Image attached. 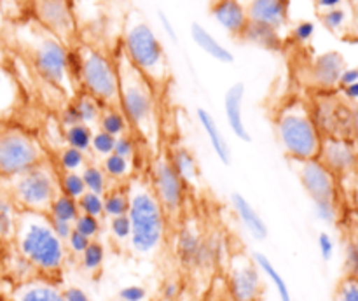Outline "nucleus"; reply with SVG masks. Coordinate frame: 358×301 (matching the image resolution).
<instances>
[{"mask_svg": "<svg viewBox=\"0 0 358 301\" xmlns=\"http://www.w3.org/2000/svg\"><path fill=\"white\" fill-rule=\"evenodd\" d=\"M27 52L31 59V65L38 72V76L56 88H69L72 83L66 72V56L69 46L59 41L52 34L41 27L38 23H31L27 27Z\"/></svg>", "mask_w": 358, "mask_h": 301, "instance_id": "nucleus-8", "label": "nucleus"}, {"mask_svg": "<svg viewBox=\"0 0 358 301\" xmlns=\"http://www.w3.org/2000/svg\"><path fill=\"white\" fill-rule=\"evenodd\" d=\"M320 21L329 31H339L346 24V10L343 7L320 13Z\"/></svg>", "mask_w": 358, "mask_h": 301, "instance_id": "nucleus-42", "label": "nucleus"}, {"mask_svg": "<svg viewBox=\"0 0 358 301\" xmlns=\"http://www.w3.org/2000/svg\"><path fill=\"white\" fill-rule=\"evenodd\" d=\"M252 258H254L255 265H257V268L261 270V273H264V275L269 279V282L273 284L276 294H278V300L280 301H292V294H290L289 284H287V280L283 279L282 273L278 272V268L273 265L271 259H269L266 254H261V252H255Z\"/></svg>", "mask_w": 358, "mask_h": 301, "instance_id": "nucleus-27", "label": "nucleus"}, {"mask_svg": "<svg viewBox=\"0 0 358 301\" xmlns=\"http://www.w3.org/2000/svg\"><path fill=\"white\" fill-rule=\"evenodd\" d=\"M212 18L233 37L241 38L248 27L247 9H245L243 0H213L212 4Z\"/></svg>", "mask_w": 358, "mask_h": 301, "instance_id": "nucleus-19", "label": "nucleus"}, {"mask_svg": "<svg viewBox=\"0 0 358 301\" xmlns=\"http://www.w3.org/2000/svg\"><path fill=\"white\" fill-rule=\"evenodd\" d=\"M346 69L345 58L338 51H327L317 56L310 65V80L317 90L331 91L338 88L341 72Z\"/></svg>", "mask_w": 358, "mask_h": 301, "instance_id": "nucleus-17", "label": "nucleus"}, {"mask_svg": "<svg viewBox=\"0 0 358 301\" xmlns=\"http://www.w3.org/2000/svg\"><path fill=\"white\" fill-rule=\"evenodd\" d=\"M115 63L119 74L117 107L128 121L129 132L145 144L156 142L159 135V91L128 62L121 49L115 52Z\"/></svg>", "mask_w": 358, "mask_h": 301, "instance_id": "nucleus-1", "label": "nucleus"}, {"mask_svg": "<svg viewBox=\"0 0 358 301\" xmlns=\"http://www.w3.org/2000/svg\"><path fill=\"white\" fill-rule=\"evenodd\" d=\"M129 209V191L128 182L124 184H110L103 192V214L105 217L126 216Z\"/></svg>", "mask_w": 358, "mask_h": 301, "instance_id": "nucleus-26", "label": "nucleus"}, {"mask_svg": "<svg viewBox=\"0 0 358 301\" xmlns=\"http://www.w3.org/2000/svg\"><path fill=\"white\" fill-rule=\"evenodd\" d=\"M318 161L327 170H331L336 177H345L353 174L358 167V150L355 142L336 136H324L322 140Z\"/></svg>", "mask_w": 358, "mask_h": 301, "instance_id": "nucleus-14", "label": "nucleus"}, {"mask_svg": "<svg viewBox=\"0 0 358 301\" xmlns=\"http://www.w3.org/2000/svg\"><path fill=\"white\" fill-rule=\"evenodd\" d=\"M243 100L245 84L234 83L233 86L227 88L226 94H224V114H226V121L234 136L243 140V142H250V132H248L243 119Z\"/></svg>", "mask_w": 358, "mask_h": 301, "instance_id": "nucleus-20", "label": "nucleus"}, {"mask_svg": "<svg viewBox=\"0 0 358 301\" xmlns=\"http://www.w3.org/2000/svg\"><path fill=\"white\" fill-rule=\"evenodd\" d=\"M101 168H103L105 175L108 177L110 184H124L129 181L133 172L131 161L124 160L122 156H117L115 153L108 154L101 161Z\"/></svg>", "mask_w": 358, "mask_h": 301, "instance_id": "nucleus-31", "label": "nucleus"}, {"mask_svg": "<svg viewBox=\"0 0 358 301\" xmlns=\"http://www.w3.org/2000/svg\"><path fill=\"white\" fill-rule=\"evenodd\" d=\"M51 227L55 230V233L62 238L63 241H66V238L70 237V233L73 231V224L66 223V220H58V219H49Z\"/></svg>", "mask_w": 358, "mask_h": 301, "instance_id": "nucleus-52", "label": "nucleus"}, {"mask_svg": "<svg viewBox=\"0 0 358 301\" xmlns=\"http://www.w3.org/2000/svg\"><path fill=\"white\" fill-rule=\"evenodd\" d=\"M227 286L234 301H257L262 293L261 270L254 258L247 254H236L231 259Z\"/></svg>", "mask_w": 358, "mask_h": 301, "instance_id": "nucleus-12", "label": "nucleus"}, {"mask_svg": "<svg viewBox=\"0 0 358 301\" xmlns=\"http://www.w3.org/2000/svg\"><path fill=\"white\" fill-rule=\"evenodd\" d=\"M63 296H65V301H91L90 294L77 286L65 287L63 289Z\"/></svg>", "mask_w": 358, "mask_h": 301, "instance_id": "nucleus-53", "label": "nucleus"}, {"mask_svg": "<svg viewBox=\"0 0 358 301\" xmlns=\"http://www.w3.org/2000/svg\"><path fill=\"white\" fill-rule=\"evenodd\" d=\"M215 248L210 240L203 237L196 224H185L177 237V255L185 266H203L213 258Z\"/></svg>", "mask_w": 358, "mask_h": 301, "instance_id": "nucleus-15", "label": "nucleus"}, {"mask_svg": "<svg viewBox=\"0 0 358 301\" xmlns=\"http://www.w3.org/2000/svg\"><path fill=\"white\" fill-rule=\"evenodd\" d=\"M343 94H345L346 100H350V102L358 100V80L357 83L350 84V86L343 88Z\"/></svg>", "mask_w": 358, "mask_h": 301, "instance_id": "nucleus-58", "label": "nucleus"}, {"mask_svg": "<svg viewBox=\"0 0 358 301\" xmlns=\"http://www.w3.org/2000/svg\"><path fill=\"white\" fill-rule=\"evenodd\" d=\"M58 184L59 192L70 196V198L79 200L86 192V186L80 177V172H59Z\"/></svg>", "mask_w": 358, "mask_h": 301, "instance_id": "nucleus-37", "label": "nucleus"}, {"mask_svg": "<svg viewBox=\"0 0 358 301\" xmlns=\"http://www.w3.org/2000/svg\"><path fill=\"white\" fill-rule=\"evenodd\" d=\"M87 163L86 153L73 147L65 146L58 153V160H56V168L58 172H80L84 164Z\"/></svg>", "mask_w": 358, "mask_h": 301, "instance_id": "nucleus-36", "label": "nucleus"}, {"mask_svg": "<svg viewBox=\"0 0 358 301\" xmlns=\"http://www.w3.org/2000/svg\"><path fill=\"white\" fill-rule=\"evenodd\" d=\"M275 135L287 158L297 161L317 160L322 147L320 130L313 118V108L303 98H290L275 114Z\"/></svg>", "mask_w": 358, "mask_h": 301, "instance_id": "nucleus-4", "label": "nucleus"}, {"mask_svg": "<svg viewBox=\"0 0 358 301\" xmlns=\"http://www.w3.org/2000/svg\"><path fill=\"white\" fill-rule=\"evenodd\" d=\"M358 80V66H346L345 70L341 72V77H339V83H338V88H346L350 86V84L357 83Z\"/></svg>", "mask_w": 358, "mask_h": 301, "instance_id": "nucleus-54", "label": "nucleus"}, {"mask_svg": "<svg viewBox=\"0 0 358 301\" xmlns=\"http://www.w3.org/2000/svg\"><path fill=\"white\" fill-rule=\"evenodd\" d=\"M80 177H83L84 186H86V191L96 192V195H103L108 186H110V181L105 175L101 164L93 163V161H87L84 164L83 170H80Z\"/></svg>", "mask_w": 358, "mask_h": 301, "instance_id": "nucleus-33", "label": "nucleus"}, {"mask_svg": "<svg viewBox=\"0 0 358 301\" xmlns=\"http://www.w3.org/2000/svg\"><path fill=\"white\" fill-rule=\"evenodd\" d=\"M79 210L80 214H86V216L98 217V219H103V195H96V192L86 191L79 200Z\"/></svg>", "mask_w": 358, "mask_h": 301, "instance_id": "nucleus-38", "label": "nucleus"}, {"mask_svg": "<svg viewBox=\"0 0 358 301\" xmlns=\"http://www.w3.org/2000/svg\"><path fill=\"white\" fill-rule=\"evenodd\" d=\"M180 294V286L175 280H168L163 284V289H161V296L164 301H175V298Z\"/></svg>", "mask_w": 358, "mask_h": 301, "instance_id": "nucleus-55", "label": "nucleus"}, {"mask_svg": "<svg viewBox=\"0 0 358 301\" xmlns=\"http://www.w3.org/2000/svg\"><path fill=\"white\" fill-rule=\"evenodd\" d=\"M297 177L313 203L338 202V177L318 160L297 161Z\"/></svg>", "mask_w": 358, "mask_h": 301, "instance_id": "nucleus-13", "label": "nucleus"}, {"mask_svg": "<svg viewBox=\"0 0 358 301\" xmlns=\"http://www.w3.org/2000/svg\"><path fill=\"white\" fill-rule=\"evenodd\" d=\"M250 23L269 27L282 34L289 21V0H245Z\"/></svg>", "mask_w": 358, "mask_h": 301, "instance_id": "nucleus-16", "label": "nucleus"}, {"mask_svg": "<svg viewBox=\"0 0 358 301\" xmlns=\"http://www.w3.org/2000/svg\"><path fill=\"white\" fill-rule=\"evenodd\" d=\"M157 18H159V23L161 27H163L164 34H166L171 41H177V31H175V27L170 21V18H168L163 10H157Z\"/></svg>", "mask_w": 358, "mask_h": 301, "instance_id": "nucleus-56", "label": "nucleus"}, {"mask_svg": "<svg viewBox=\"0 0 358 301\" xmlns=\"http://www.w3.org/2000/svg\"><path fill=\"white\" fill-rule=\"evenodd\" d=\"M196 118H198L199 125H201L203 132H205L206 139H208V142H210V146H212L213 153H215L217 160H219L222 164H231V160H233L231 146H229V142H227L224 132L220 130L219 122L215 121V118H213V115L203 107H199L198 111H196Z\"/></svg>", "mask_w": 358, "mask_h": 301, "instance_id": "nucleus-23", "label": "nucleus"}, {"mask_svg": "<svg viewBox=\"0 0 358 301\" xmlns=\"http://www.w3.org/2000/svg\"><path fill=\"white\" fill-rule=\"evenodd\" d=\"M70 102H72V105L76 107L77 115H79V121L83 122V125L91 126L94 125V122H98L103 105H101L96 98L84 93V91H79V93H77Z\"/></svg>", "mask_w": 358, "mask_h": 301, "instance_id": "nucleus-30", "label": "nucleus"}, {"mask_svg": "<svg viewBox=\"0 0 358 301\" xmlns=\"http://www.w3.org/2000/svg\"><path fill=\"white\" fill-rule=\"evenodd\" d=\"M35 23L72 48L77 38V18L72 0H30Z\"/></svg>", "mask_w": 358, "mask_h": 301, "instance_id": "nucleus-10", "label": "nucleus"}, {"mask_svg": "<svg viewBox=\"0 0 358 301\" xmlns=\"http://www.w3.org/2000/svg\"><path fill=\"white\" fill-rule=\"evenodd\" d=\"M80 266H83L84 272L87 273H98L103 266L105 261V247L98 240H91L90 245L86 247V251L79 255Z\"/></svg>", "mask_w": 358, "mask_h": 301, "instance_id": "nucleus-35", "label": "nucleus"}, {"mask_svg": "<svg viewBox=\"0 0 358 301\" xmlns=\"http://www.w3.org/2000/svg\"><path fill=\"white\" fill-rule=\"evenodd\" d=\"M114 153L117 154V156H122L124 160L133 161V158H135L136 154V136L133 135L131 132L117 136V139H115Z\"/></svg>", "mask_w": 358, "mask_h": 301, "instance_id": "nucleus-43", "label": "nucleus"}, {"mask_svg": "<svg viewBox=\"0 0 358 301\" xmlns=\"http://www.w3.org/2000/svg\"><path fill=\"white\" fill-rule=\"evenodd\" d=\"M3 184H6V181H3V178L2 177H0V188H2V186Z\"/></svg>", "mask_w": 358, "mask_h": 301, "instance_id": "nucleus-60", "label": "nucleus"}, {"mask_svg": "<svg viewBox=\"0 0 358 301\" xmlns=\"http://www.w3.org/2000/svg\"><path fill=\"white\" fill-rule=\"evenodd\" d=\"M98 128L101 132L108 133V135L115 136V139L124 135V133H129L128 121H126L124 114L119 111L117 105H105L101 108L100 119H98Z\"/></svg>", "mask_w": 358, "mask_h": 301, "instance_id": "nucleus-28", "label": "nucleus"}, {"mask_svg": "<svg viewBox=\"0 0 358 301\" xmlns=\"http://www.w3.org/2000/svg\"><path fill=\"white\" fill-rule=\"evenodd\" d=\"M231 205H233L234 214H236L238 219L241 220L245 230H247L255 240L262 241L268 238L269 234L268 224H266V220L262 219L261 214L257 212V209H254V205H252L243 195H240V192H233V195H231Z\"/></svg>", "mask_w": 358, "mask_h": 301, "instance_id": "nucleus-21", "label": "nucleus"}, {"mask_svg": "<svg viewBox=\"0 0 358 301\" xmlns=\"http://www.w3.org/2000/svg\"><path fill=\"white\" fill-rule=\"evenodd\" d=\"M20 212L21 210L17 209L13 196L9 195V191L6 189V184H3L0 188V241L2 244H13Z\"/></svg>", "mask_w": 358, "mask_h": 301, "instance_id": "nucleus-25", "label": "nucleus"}, {"mask_svg": "<svg viewBox=\"0 0 358 301\" xmlns=\"http://www.w3.org/2000/svg\"><path fill=\"white\" fill-rule=\"evenodd\" d=\"M247 42H252V44H257L264 49H280L282 46V34L269 27H262V24L248 23L247 30H245L243 37Z\"/></svg>", "mask_w": 358, "mask_h": 301, "instance_id": "nucleus-29", "label": "nucleus"}, {"mask_svg": "<svg viewBox=\"0 0 358 301\" xmlns=\"http://www.w3.org/2000/svg\"><path fill=\"white\" fill-rule=\"evenodd\" d=\"M73 230L80 233L83 237L90 238V240H96L101 233V219L93 216H86L80 214L76 220H73Z\"/></svg>", "mask_w": 358, "mask_h": 301, "instance_id": "nucleus-39", "label": "nucleus"}, {"mask_svg": "<svg viewBox=\"0 0 358 301\" xmlns=\"http://www.w3.org/2000/svg\"><path fill=\"white\" fill-rule=\"evenodd\" d=\"M7 255H9V252H7V245L0 241V279H2V276L6 275Z\"/></svg>", "mask_w": 358, "mask_h": 301, "instance_id": "nucleus-59", "label": "nucleus"}, {"mask_svg": "<svg viewBox=\"0 0 358 301\" xmlns=\"http://www.w3.org/2000/svg\"><path fill=\"white\" fill-rule=\"evenodd\" d=\"M63 140H65V146L73 147V149H79L83 153H87L91 149V140H93V130L91 126L83 125H73L65 128L63 132Z\"/></svg>", "mask_w": 358, "mask_h": 301, "instance_id": "nucleus-34", "label": "nucleus"}, {"mask_svg": "<svg viewBox=\"0 0 358 301\" xmlns=\"http://www.w3.org/2000/svg\"><path fill=\"white\" fill-rule=\"evenodd\" d=\"M128 191L129 209L126 216L131 224L129 247L135 254L150 255L159 251L166 238L168 217L147 181H128Z\"/></svg>", "mask_w": 358, "mask_h": 301, "instance_id": "nucleus-5", "label": "nucleus"}, {"mask_svg": "<svg viewBox=\"0 0 358 301\" xmlns=\"http://www.w3.org/2000/svg\"><path fill=\"white\" fill-rule=\"evenodd\" d=\"M58 168L44 160L17 177L6 181V189L21 212L45 214L52 200L59 195Z\"/></svg>", "mask_w": 358, "mask_h": 301, "instance_id": "nucleus-7", "label": "nucleus"}, {"mask_svg": "<svg viewBox=\"0 0 358 301\" xmlns=\"http://www.w3.org/2000/svg\"><path fill=\"white\" fill-rule=\"evenodd\" d=\"M147 298V289L138 284L124 286L119 289V300L121 301H143Z\"/></svg>", "mask_w": 358, "mask_h": 301, "instance_id": "nucleus-49", "label": "nucleus"}, {"mask_svg": "<svg viewBox=\"0 0 358 301\" xmlns=\"http://www.w3.org/2000/svg\"><path fill=\"white\" fill-rule=\"evenodd\" d=\"M315 206V214L320 220L324 223H336L339 217V209H338V202H320V203H313Z\"/></svg>", "mask_w": 358, "mask_h": 301, "instance_id": "nucleus-46", "label": "nucleus"}, {"mask_svg": "<svg viewBox=\"0 0 358 301\" xmlns=\"http://www.w3.org/2000/svg\"><path fill=\"white\" fill-rule=\"evenodd\" d=\"M0 301H3V298H2V296H0Z\"/></svg>", "mask_w": 358, "mask_h": 301, "instance_id": "nucleus-61", "label": "nucleus"}, {"mask_svg": "<svg viewBox=\"0 0 358 301\" xmlns=\"http://www.w3.org/2000/svg\"><path fill=\"white\" fill-rule=\"evenodd\" d=\"M334 301H358V276L345 275L334 290Z\"/></svg>", "mask_w": 358, "mask_h": 301, "instance_id": "nucleus-40", "label": "nucleus"}, {"mask_svg": "<svg viewBox=\"0 0 358 301\" xmlns=\"http://www.w3.org/2000/svg\"><path fill=\"white\" fill-rule=\"evenodd\" d=\"M44 160L48 154L31 133L17 126H0V177L3 181L17 177Z\"/></svg>", "mask_w": 358, "mask_h": 301, "instance_id": "nucleus-9", "label": "nucleus"}, {"mask_svg": "<svg viewBox=\"0 0 358 301\" xmlns=\"http://www.w3.org/2000/svg\"><path fill=\"white\" fill-rule=\"evenodd\" d=\"M163 301H164V300H163Z\"/></svg>", "mask_w": 358, "mask_h": 301, "instance_id": "nucleus-63", "label": "nucleus"}, {"mask_svg": "<svg viewBox=\"0 0 358 301\" xmlns=\"http://www.w3.org/2000/svg\"><path fill=\"white\" fill-rule=\"evenodd\" d=\"M191 37L194 41V44L201 49L205 55H208L210 58L217 59L220 63H233L234 62V55L226 48L224 44H220L201 23L194 21L191 24Z\"/></svg>", "mask_w": 358, "mask_h": 301, "instance_id": "nucleus-24", "label": "nucleus"}, {"mask_svg": "<svg viewBox=\"0 0 358 301\" xmlns=\"http://www.w3.org/2000/svg\"><path fill=\"white\" fill-rule=\"evenodd\" d=\"M343 2H345V0H315V6H317V9L320 10V13H324V10H331V9H336V7H341Z\"/></svg>", "mask_w": 358, "mask_h": 301, "instance_id": "nucleus-57", "label": "nucleus"}, {"mask_svg": "<svg viewBox=\"0 0 358 301\" xmlns=\"http://www.w3.org/2000/svg\"><path fill=\"white\" fill-rule=\"evenodd\" d=\"M45 216H48L49 219L66 220V223L73 224V220L80 216L79 203H77L76 198H70V196L59 192V195L51 202Z\"/></svg>", "mask_w": 358, "mask_h": 301, "instance_id": "nucleus-32", "label": "nucleus"}, {"mask_svg": "<svg viewBox=\"0 0 358 301\" xmlns=\"http://www.w3.org/2000/svg\"><path fill=\"white\" fill-rule=\"evenodd\" d=\"M90 241H91L90 238L83 237V234L77 233V231L73 230L72 233H70V237L66 238V241H65L66 251H69V254L77 255V258H79V255L83 254L84 251H86V247L90 245Z\"/></svg>", "mask_w": 358, "mask_h": 301, "instance_id": "nucleus-48", "label": "nucleus"}, {"mask_svg": "<svg viewBox=\"0 0 358 301\" xmlns=\"http://www.w3.org/2000/svg\"><path fill=\"white\" fill-rule=\"evenodd\" d=\"M345 270L346 275L358 276V237H352L346 244Z\"/></svg>", "mask_w": 358, "mask_h": 301, "instance_id": "nucleus-45", "label": "nucleus"}, {"mask_svg": "<svg viewBox=\"0 0 358 301\" xmlns=\"http://www.w3.org/2000/svg\"><path fill=\"white\" fill-rule=\"evenodd\" d=\"M10 301H65V296L56 280L37 275L17 282L10 293Z\"/></svg>", "mask_w": 358, "mask_h": 301, "instance_id": "nucleus-18", "label": "nucleus"}, {"mask_svg": "<svg viewBox=\"0 0 358 301\" xmlns=\"http://www.w3.org/2000/svg\"><path fill=\"white\" fill-rule=\"evenodd\" d=\"M114 146H115V136H112V135H108V133L98 130V132L93 133V140H91L90 150H93L96 156L105 158V156H108V154L114 153Z\"/></svg>", "mask_w": 358, "mask_h": 301, "instance_id": "nucleus-41", "label": "nucleus"}, {"mask_svg": "<svg viewBox=\"0 0 358 301\" xmlns=\"http://www.w3.org/2000/svg\"><path fill=\"white\" fill-rule=\"evenodd\" d=\"M119 49L128 58V62L152 83L157 91L166 86L170 80L166 51L154 28L138 10H129L126 16Z\"/></svg>", "mask_w": 358, "mask_h": 301, "instance_id": "nucleus-3", "label": "nucleus"}, {"mask_svg": "<svg viewBox=\"0 0 358 301\" xmlns=\"http://www.w3.org/2000/svg\"><path fill=\"white\" fill-rule=\"evenodd\" d=\"M315 30H317V27H315L313 21H299L292 30L294 41L299 42V44H308L313 38Z\"/></svg>", "mask_w": 358, "mask_h": 301, "instance_id": "nucleus-47", "label": "nucleus"}, {"mask_svg": "<svg viewBox=\"0 0 358 301\" xmlns=\"http://www.w3.org/2000/svg\"><path fill=\"white\" fill-rule=\"evenodd\" d=\"M13 247L37 275L52 280L62 275L70 255L65 241L51 227L49 217L37 212H20Z\"/></svg>", "mask_w": 358, "mask_h": 301, "instance_id": "nucleus-2", "label": "nucleus"}, {"mask_svg": "<svg viewBox=\"0 0 358 301\" xmlns=\"http://www.w3.org/2000/svg\"><path fill=\"white\" fill-rule=\"evenodd\" d=\"M149 178L150 189H152L157 202L163 206L168 219L178 217V214L184 209L189 188L184 184V181L178 177L177 172L173 170V167H171L170 161H168L166 154H164V156H159L154 161L152 168H150Z\"/></svg>", "mask_w": 358, "mask_h": 301, "instance_id": "nucleus-11", "label": "nucleus"}, {"mask_svg": "<svg viewBox=\"0 0 358 301\" xmlns=\"http://www.w3.org/2000/svg\"><path fill=\"white\" fill-rule=\"evenodd\" d=\"M318 251H320L324 261H331L332 255H334V240L325 231L318 234Z\"/></svg>", "mask_w": 358, "mask_h": 301, "instance_id": "nucleus-50", "label": "nucleus"}, {"mask_svg": "<svg viewBox=\"0 0 358 301\" xmlns=\"http://www.w3.org/2000/svg\"><path fill=\"white\" fill-rule=\"evenodd\" d=\"M59 122H62L63 128H69V126H73V125H79V115H77V111L76 107L72 105V102H69V104L63 107V111L59 112Z\"/></svg>", "mask_w": 358, "mask_h": 301, "instance_id": "nucleus-51", "label": "nucleus"}, {"mask_svg": "<svg viewBox=\"0 0 358 301\" xmlns=\"http://www.w3.org/2000/svg\"><path fill=\"white\" fill-rule=\"evenodd\" d=\"M80 55L79 88L101 105H117L119 74L115 55L91 44H73Z\"/></svg>", "mask_w": 358, "mask_h": 301, "instance_id": "nucleus-6", "label": "nucleus"}, {"mask_svg": "<svg viewBox=\"0 0 358 301\" xmlns=\"http://www.w3.org/2000/svg\"><path fill=\"white\" fill-rule=\"evenodd\" d=\"M108 227H110V234L114 240L117 241H128L131 237V224H129L128 216H119L108 219Z\"/></svg>", "mask_w": 358, "mask_h": 301, "instance_id": "nucleus-44", "label": "nucleus"}, {"mask_svg": "<svg viewBox=\"0 0 358 301\" xmlns=\"http://www.w3.org/2000/svg\"><path fill=\"white\" fill-rule=\"evenodd\" d=\"M168 161L173 167V170L177 172L178 177L184 181V184L189 189L198 186L199 182V163L196 160L194 153H192L189 147L182 146V144H175L168 149L166 153Z\"/></svg>", "mask_w": 358, "mask_h": 301, "instance_id": "nucleus-22", "label": "nucleus"}, {"mask_svg": "<svg viewBox=\"0 0 358 301\" xmlns=\"http://www.w3.org/2000/svg\"><path fill=\"white\" fill-rule=\"evenodd\" d=\"M72 2H73V0H72Z\"/></svg>", "mask_w": 358, "mask_h": 301, "instance_id": "nucleus-62", "label": "nucleus"}]
</instances>
